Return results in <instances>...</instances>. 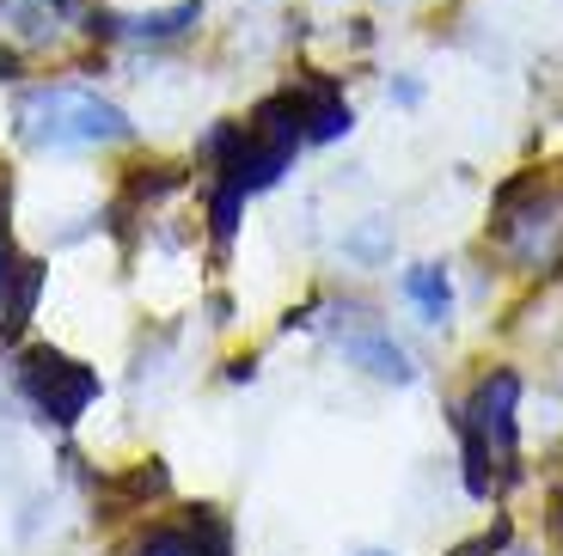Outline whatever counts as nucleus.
Listing matches in <instances>:
<instances>
[{
    "label": "nucleus",
    "instance_id": "f257e3e1",
    "mask_svg": "<svg viewBox=\"0 0 563 556\" xmlns=\"http://www.w3.org/2000/svg\"><path fill=\"white\" fill-rule=\"evenodd\" d=\"M111 49L104 0H0V80L25 86L37 74H86Z\"/></svg>",
    "mask_w": 563,
    "mask_h": 556
},
{
    "label": "nucleus",
    "instance_id": "f03ea898",
    "mask_svg": "<svg viewBox=\"0 0 563 556\" xmlns=\"http://www.w3.org/2000/svg\"><path fill=\"white\" fill-rule=\"evenodd\" d=\"M13 135L31 154H104L135 141V116L74 74H37L13 86Z\"/></svg>",
    "mask_w": 563,
    "mask_h": 556
},
{
    "label": "nucleus",
    "instance_id": "7ed1b4c3",
    "mask_svg": "<svg viewBox=\"0 0 563 556\" xmlns=\"http://www.w3.org/2000/svg\"><path fill=\"white\" fill-rule=\"evenodd\" d=\"M521 374L490 367L478 386L453 403V441H460V477L472 501H503L515 483H527V453H521Z\"/></svg>",
    "mask_w": 563,
    "mask_h": 556
},
{
    "label": "nucleus",
    "instance_id": "20e7f679",
    "mask_svg": "<svg viewBox=\"0 0 563 556\" xmlns=\"http://www.w3.org/2000/svg\"><path fill=\"white\" fill-rule=\"evenodd\" d=\"M490 245L503 264L527 276H563V178L558 171H515L490 196Z\"/></svg>",
    "mask_w": 563,
    "mask_h": 556
},
{
    "label": "nucleus",
    "instance_id": "39448f33",
    "mask_svg": "<svg viewBox=\"0 0 563 556\" xmlns=\"http://www.w3.org/2000/svg\"><path fill=\"white\" fill-rule=\"evenodd\" d=\"M13 386H19V398H25L43 422H56V429H74V422L99 403V374L86 362H74V355H62V348H49V343L19 348Z\"/></svg>",
    "mask_w": 563,
    "mask_h": 556
},
{
    "label": "nucleus",
    "instance_id": "423d86ee",
    "mask_svg": "<svg viewBox=\"0 0 563 556\" xmlns=\"http://www.w3.org/2000/svg\"><path fill=\"white\" fill-rule=\"evenodd\" d=\"M331 343L343 348V362L362 367L367 379H380V386H417V362H410V348L386 331L380 319L355 300L331 307Z\"/></svg>",
    "mask_w": 563,
    "mask_h": 556
},
{
    "label": "nucleus",
    "instance_id": "0eeeda50",
    "mask_svg": "<svg viewBox=\"0 0 563 556\" xmlns=\"http://www.w3.org/2000/svg\"><path fill=\"white\" fill-rule=\"evenodd\" d=\"M117 556H240V544H233V520L214 501H197L178 520L141 526L135 538L117 544Z\"/></svg>",
    "mask_w": 563,
    "mask_h": 556
},
{
    "label": "nucleus",
    "instance_id": "6e6552de",
    "mask_svg": "<svg viewBox=\"0 0 563 556\" xmlns=\"http://www.w3.org/2000/svg\"><path fill=\"white\" fill-rule=\"evenodd\" d=\"M202 19H209V0H166V7H141V13L104 7V37L129 43V49H178L202 31Z\"/></svg>",
    "mask_w": 563,
    "mask_h": 556
},
{
    "label": "nucleus",
    "instance_id": "1a4fd4ad",
    "mask_svg": "<svg viewBox=\"0 0 563 556\" xmlns=\"http://www.w3.org/2000/svg\"><path fill=\"white\" fill-rule=\"evenodd\" d=\"M288 98H295V111H300V135H307V147H331V141H343L355 129V104L350 92H343L338 74H324V68H300L288 74Z\"/></svg>",
    "mask_w": 563,
    "mask_h": 556
},
{
    "label": "nucleus",
    "instance_id": "9d476101",
    "mask_svg": "<svg viewBox=\"0 0 563 556\" xmlns=\"http://www.w3.org/2000/svg\"><path fill=\"white\" fill-rule=\"evenodd\" d=\"M398 293L410 300V312H417L422 324H448L453 319V276L448 264H410L405 276H398Z\"/></svg>",
    "mask_w": 563,
    "mask_h": 556
},
{
    "label": "nucleus",
    "instance_id": "9b49d317",
    "mask_svg": "<svg viewBox=\"0 0 563 556\" xmlns=\"http://www.w3.org/2000/svg\"><path fill=\"white\" fill-rule=\"evenodd\" d=\"M508 544H515V520H508V514H496L490 526H484V532H472V538H460L448 556H503Z\"/></svg>",
    "mask_w": 563,
    "mask_h": 556
},
{
    "label": "nucleus",
    "instance_id": "f8f14e48",
    "mask_svg": "<svg viewBox=\"0 0 563 556\" xmlns=\"http://www.w3.org/2000/svg\"><path fill=\"white\" fill-rule=\"evenodd\" d=\"M350 251H355V257H386V251H393V233L374 221V226H362V233L350 238Z\"/></svg>",
    "mask_w": 563,
    "mask_h": 556
},
{
    "label": "nucleus",
    "instance_id": "ddd939ff",
    "mask_svg": "<svg viewBox=\"0 0 563 556\" xmlns=\"http://www.w3.org/2000/svg\"><path fill=\"white\" fill-rule=\"evenodd\" d=\"M393 98H398V104H417L422 86H417V80H398V86H393Z\"/></svg>",
    "mask_w": 563,
    "mask_h": 556
},
{
    "label": "nucleus",
    "instance_id": "4468645a",
    "mask_svg": "<svg viewBox=\"0 0 563 556\" xmlns=\"http://www.w3.org/2000/svg\"><path fill=\"white\" fill-rule=\"evenodd\" d=\"M551 538H558V544H563V496H558V501H551Z\"/></svg>",
    "mask_w": 563,
    "mask_h": 556
},
{
    "label": "nucleus",
    "instance_id": "2eb2a0df",
    "mask_svg": "<svg viewBox=\"0 0 563 556\" xmlns=\"http://www.w3.org/2000/svg\"><path fill=\"white\" fill-rule=\"evenodd\" d=\"M503 556H533V551H515V544H508V551H503Z\"/></svg>",
    "mask_w": 563,
    "mask_h": 556
},
{
    "label": "nucleus",
    "instance_id": "dca6fc26",
    "mask_svg": "<svg viewBox=\"0 0 563 556\" xmlns=\"http://www.w3.org/2000/svg\"><path fill=\"white\" fill-rule=\"evenodd\" d=\"M362 556H393V551H362Z\"/></svg>",
    "mask_w": 563,
    "mask_h": 556
}]
</instances>
